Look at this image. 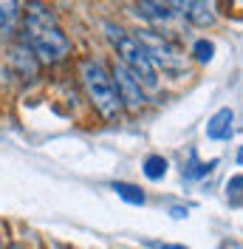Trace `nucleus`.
I'll list each match as a JSON object with an SVG mask.
<instances>
[{"instance_id": "nucleus-5", "label": "nucleus", "mask_w": 243, "mask_h": 249, "mask_svg": "<svg viewBox=\"0 0 243 249\" xmlns=\"http://www.w3.org/2000/svg\"><path fill=\"white\" fill-rule=\"evenodd\" d=\"M107 71L113 77V85H116V93H119V102H122V108H124V113H141V110L150 105V93L141 88V82L119 60L110 62Z\"/></svg>"}, {"instance_id": "nucleus-18", "label": "nucleus", "mask_w": 243, "mask_h": 249, "mask_svg": "<svg viewBox=\"0 0 243 249\" xmlns=\"http://www.w3.org/2000/svg\"><path fill=\"white\" fill-rule=\"evenodd\" d=\"M0 249H6V244H3V238H0Z\"/></svg>"}, {"instance_id": "nucleus-10", "label": "nucleus", "mask_w": 243, "mask_h": 249, "mask_svg": "<svg viewBox=\"0 0 243 249\" xmlns=\"http://www.w3.org/2000/svg\"><path fill=\"white\" fill-rule=\"evenodd\" d=\"M232 124H235V113L229 108H221L212 119H209V124H207V136H209V139H229V136L235 133Z\"/></svg>"}, {"instance_id": "nucleus-14", "label": "nucleus", "mask_w": 243, "mask_h": 249, "mask_svg": "<svg viewBox=\"0 0 243 249\" xmlns=\"http://www.w3.org/2000/svg\"><path fill=\"white\" fill-rule=\"evenodd\" d=\"M6 249H26V244H23V241H9Z\"/></svg>"}, {"instance_id": "nucleus-16", "label": "nucleus", "mask_w": 243, "mask_h": 249, "mask_svg": "<svg viewBox=\"0 0 243 249\" xmlns=\"http://www.w3.org/2000/svg\"><path fill=\"white\" fill-rule=\"evenodd\" d=\"M238 161H241V164H243V150H241V153H238Z\"/></svg>"}, {"instance_id": "nucleus-4", "label": "nucleus", "mask_w": 243, "mask_h": 249, "mask_svg": "<svg viewBox=\"0 0 243 249\" xmlns=\"http://www.w3.org/2000/svg\"><path fill=\"white\" fill-rule=\"evenodd\" d=\"M133 37L144 46V51H147V57L153 60V65H156L158 74H167V77H181V74H187L190 54H184V48L178 46V43L161 37L158 31L147 29V26H144V29H136Z\"/></svg>"}, {"instance_id": "nucleus-6", "label": "nucleus", "mask_w": 243, "mask_h": 249, "mask_svg": "<svg viewBox=\"0 0 243 249\" xmlns=\"http://www.w3.org/2000/svg\"><path fill=\"white\" fill-rule=\"evenodd\" d=\"M136 15L141 17L144 23H150L147 29L158 31L161 37H167V40H173V43H178L175 37L190 29L181 17H175L167 6L158 3V0H136ZM178 46H181V43H178Z\"/></svg>"}, {"instance_id": "nucleus-13", "label": "nucleus", "mask_w": 243, "mask_h": 249, "mask_svg": "<svg viewBox=\"0 0 243 249\" xmlns=\"http://www.w3.org/2000/svg\"><path fill=\"white\" fill-rule=\"evenodd\" d=\"M113 190L119 193L124 201H130V204H144V190H141V187L122 184V181H116V184H113Z\"/></svg>"}, {"instance_id": "nucleus-12", "label": "nucleus", "mask_w": 243, "mask_h": 249, "mask_svg": "<svg viewBox=\"0 0 243 249\" xmlns=\"http://www.w3.org/2000/svg\"><path fill=\"white\" fill-rule=\"evenodd\" d=\"M141 167H144V176L156 181V178H164V173H167V161H164L161 156L153 153V156H147V159H144V164H141Z\"/></svg>"}, {"instance_id": "nucleus-1", "label": "nucleus", "mask_w": 243, "mask_h": 249, "mask_svg": "<svg viewBox=\"0 0 243 249\" xmlns=\"http://www.w3.org/2000/svg\"><path fill=\"white\" fill-rule=\"evenodd\" d=\"M20 40L31 48V54L40 60V65H60L74 51L71 37L60 26L51 6L43 3V0H26L23 3Z\"/></svg>"}, {"instance_id": "nucleus-7", "label": "nucleus", "mask_w": 243, "mask_h": 249, "mask_svg": "<svg viewBox=\"0 0 243 249\" xmlns=\"http://www.w3.org/2000/svg\"><path fill=\"white\" fill-rule=\"evenodd\" d=\"M6 68H9V74L17 79V82H34V79H40V71H43V65L40 60L31 54V48L17 37L12 43H6Z\"/></svg>"}, {"instance_id": "nucleus-3", "label": "nucleus", "mask_w": 243, "mask_h": 249, "mask_svg": "<svg viewBox=\"0 0 243 249\" xmlns=\"http://www.w3.org/2000/svg\"><path fill=\"white\" fill-rule=\"evenodd\" d=\"M102 31H105V37H107V43H110V48H113V54H116V60L141 82V88L150 93V96L161 91V74L156 71L153 60L147 57L144 46L133 37V31H124L119 26H113V23H105Z\"/></svg>"}, {"instance_id": "nucleus-8", "label": "nucleus", "mask_w": 243, "mask_h": 249, "mask_svg": "<svg viewBox=\"0 0 243 249\" xmlns=\"http://www.w3.org/2000/svg\"><path fill=\"white\" fill-rule=\"evenodd\" d=\"M164 3L175 17H181L187 26H195V29H209L215 26V12L207 0H158Z\"/></svg>"}, {"instance_id": "nucleus-17", "label": "nucleus", "mask_w": 243, "mask_h": 249, "mask_svg": "<svg viewBox=\"0 0 243 249\" xmlns=\"http://www.w3.org/2000/svg\"><path fill=\"white\" fill-rule=\"evenodd\" d=\"M37 249H48V247H46V244H43V241H40V247H37Z\"/></svg>"}, {"instance_id": "nucleus-11", "label": "nucleus", "mask_w": 243, "mask_h": 249, "mask_svg": "<svg viewBox=\"0 0 243 249\" xmlns=\"http://www.w3.org/2000/svg\"><path fill=\"white\" fill-rule=\"evenodd\" d=\"M190 57L195 62H209L215 57V46H212V40H207V37H201V40H195L192 43V48H190Z\"/></svg>"}, {"instance_id": "nucleus-2", "label": "nucleus", "mask_w": 243, "mask_h": 249, "mask_svg": "<svg viewBox=\"0 0 243 249\" xmlns=\"http://www.w3.org/2000/svg\"><path fill=\"white\" fill-rule=\"evenodd\" d=\"M76 77H79V88L85 93L88 105L93 108V113L107 124L122 122L124 108H122L113 77H110L105 62L96 60V57H82L76 62Z\"/></svg>"}, {"instance_id": "nucleus-9", "label": "nucleus", "mask_w": 243, "mask_h": 249, "mask_svg": "<svg viewBox=\"0 0 243 249\" xmlns=\"http://www.w3.org/2000/svg\"><path fill=\"white\" fill-rule=\"evenodd\" d=\"M20 23H23V3L20 0H0V43L17 40Z\"/></svg>"}, {"instance_id": "nucleus-15", "label": "nucleus", "mask_w": 243, "mask_h": 249, "mask_svg": "<svg viewBox=\"0 0 243 249\" xmlns=\"http://www.w3.org/2000/svg\"><path fill=\"white\" fill-rule=\"evenodd\" d=\"M156 249H181V247H161V244H156Z\"/></svg>"}]
</instances>
